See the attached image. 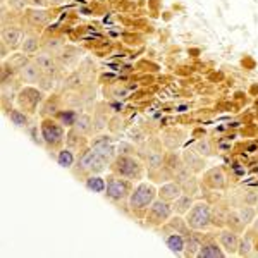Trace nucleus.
Segmentation results:
<instances>
[{"mask_svg": "<svg viewBox=\"0 0 258 258\" xmlns=\"http://www.w3.org/2000/svg\"><path fill=\"white\" fill-rule=\"evenodd\" d=\"M157 198H159V188L148 181H140V182H136V186L133 188L131 195H129L127 207L136 217L143 219L148 207L152 205Z\"/></svg>", "mask_w": 258, "mask_h": 258, "instance_id": "nucleus-1", "label": "nucleus"}, {"mask_svg": "<svg viewBox=\"0 0 258 258\" xmlns=\"http://www.w3.org/2000/svg\"><path fill=\"white\" fill-rule=\"evenodd\" d=\"M109 170L133 182L143 181L145 174H147V167H145L143 160L136 155H117L112 160Z\"/></svg>", "mask_w": 258, "mask_h": 258, "instance_id": "nucleus-2", "label": "nucleus"}, {"mask_svg": "<svg viewBox=\"0 0 258 258\" xmlns=\"http://www.w3.org/2000/svg\"><path fill=\"white\" fill-rule=\"evenodd\" d=\"M110 167V164L103 159L102 155H98L91 147H86L83 152H80V157L76 159V169L74 174L76 176H85V179L88 176H97V174H103L107 169Z\"/></svg>", "mask_w": 258, "mask_h": 258, "instance_id": "nucleus-3", "label": "nucleus"}, {"mask_svg": "<svg viewBox=\"0 0 258 258\" xmlns=\"http://www.w3.org/2000/svg\"><path fill=\"white\" fill-rule=\"evenodd\" d=\"M41 143L48 150H60L66 145V131L64 126L53 117H43L40 124Z\"/></svg>", "mask_w": 258, "mask_h": 258, "instance_id": "nucleus-4", "label": "nucleus"}, {"mask_svg": "<svg viewBox=\"0 0 258 258\" xmlns=\"http://www.w3.org/2000/svg\"><path fill=\"white\" fill-rule=\"evenodd\" d=\"M45 91H41L36 85H24L21 86V90L18 91V97H16V107L23 109L24 112H28L30 115H35L40 110L41 103L45 102Z\"/></svg>", "mask_w": 258, "mask_h": 258, "instance_id": "nucleus-5", "label": "nucleus"}, {"mask_svg": "<svg viewBox=\"0 0 258 258\" xmlns=\"http://www.w3.org/2000/svg\"><path fill=\"white\" fill-rule=\"evenodd\" d=\"M186 224L191 231H209L214 224V215L209 203L205 202H195L193 207L184 215Z\"/></svg>", "mask_w": 258, "mask_h": 258, "instance_id": "nucleus-6", "label": "nucleus"}, {"mask_svg": "<svg viewBox=\"0 0 258 258\" xmlns=\"http://www.w3.org/2000/svg\"><path fill=\"white\" fill-rule=\"evenodd\" d=\"M107 184H105V197L114 203L127 202L129 195H131L133 188H135V182L129 181L126 177H120L117 174L110 172L107 176Z\"/></svg>", "mask_w": 258, "mask_h": 258, "instance_id": "nucleus-7", "label": "nucleus"}, {"mask_svg": "<svg viewBox=\"0 0 258 258\" xmlns=\"http://www.w3.org/2000/svg\"><path fill=\"white\" fill-rule=\"evenodd\" d=\"M172 215H174L172 203L165 202V200H162V198H157L155 202L148 207L143 220L148 227H164L165 222H167Z\"/></svg>", "mask_w": 258, "mask_h": 258, "instance_id": "nucleus-8", "label": "nucleus"}, {"mask_svg": "<svg viewBox=\"0 0 258 258\" xmlns=\"http://www.w3.org/2000/svg\"><path fill=\"white\" fill-rule=\"evenodd\" d=\"M115 138L112 135H103V133H98L93 138L90 140V147L102 155L109 164H112V160L117 157V152H115Z\"/></svg>", "mask_w": 258, "mask_h": 258, "instance_id": "nucleus-9", "label": "nucleus"}, {"mask_svg": "<svg viewBox=\"0 0 258 258\" xmlns=\"http://www.w3.org/2000/svg\"><path fill=\"white\" fill-rule=\"evenodd\" d=\"M202 184L205 186L207 189H212V191H222V189H226V186H227V176H226V172H224V169L219 167V165L207 169L205 172H203Z\"/></svg>", "mask_w": 258, "mask_h": 258, "instance_id": "nucleus-10", "label": "nucleus"}, {"mask_svg": "<svg viewBox=\"0 0 258 258\" xmlns=\"http://www.w3.org/2000/svg\"><path fill=\"white\" fill-rule=\"evenodd\" d=\"M57 60H59L62 69H74L78 64H81L83 50L73 43H66L64 48L57 53Z\"/></svg>", "mask_w": 258, "mask_h": 258, "instance_id": "nucleus-11", "label": "nucleus"}, {"mask_svg": "<svg viewBox=\"0 0 258 258\" xmlns=\"http://www.w3.org/2000/svg\"><path fill=\"white\" fill-rule=\"evenodd\" d=\"M33 60L38 64V68L41 69V73L47 74V76L57 78V76H59V73L62 71L59 60H57V57L55 55H50V53L38 52L36 55H33Z\"/></svg>", "mask_w": 258, "mask_h": 258, "instance_id": "nucleus-12", "label": "nucleus"}, {"mask_svg": "<svg viewBox=\"0 0 258 258\" xmlns=\"http://www.w3.org/2000/svg\"><path fill=\"white\" fill-rule=\"evenodd\" d=\"M2 41L6 47L11 48V52H16V50L21 48V43H23V38H24V33L21 30L19 26H12V24H6L2 28Z\"/></svg>", "mask_w": 258, "mask_h": 258, "instance_id": "nucleus-13", "label": "nucleus"}, {"mask_svg": "<svg viewBox=\"0 0 258 258\" xmlns=\"http://www.w3.org/2000/svg\"><path fill=\"white\" fill-rule=\"evenodd\" d=\"M219 244L222 246V249L226 251L227 256H232V255H238V248H239V236L236 231L232 229H222L219 232Z\"/></svg>", "mask_w": 258, "mask_h": 258, "instance_id": "nucleus-14", "label": "nucleus"}, {"mask_svg": "<svg viewBox=\"0 0 258 258\" xmlns=\"http://www.w3.org/2000/svg\"><path fill=\"white\" fill-rule=\"evenodd\" d=\"M140 159L143 160L148 172H153V170H159L160 167H164L165 152H162L160 148H152L148 152H140Z\"/></svg>", "mask_w": 258, "mask_h": 258, "instance_id": "nucleus-15", "label": "nucleus"}, {"mask_svg": "<svg viewBox=\"0 0 258 258\" xmlns=\"http://www.w3.org/2000/svg\"><path fill=\"white\" fill-rule=\"evenodd\" d=\"M182 157V162H184V165L188 167L193 174H202L205 172L207 169V159L203 155H200L197 150H186V152L181 153Z\"/></svg>", "mask_w": 258, "mask_h": 258, "instance_id": "nucleus-16", "label": "nucleus"}, {"mask_svg": "<svg viewBox=\"0 0 258 258\" xmlns=\"http://www.w3.org/2000/svg\"><path fill=\"white\" fill-rule=\"evenodd\" d=\"M110 112H109V107L105 103H97L95 105V110H93V135H98V133H103L107 127H109V122H110Z\"/></svg>", "mask_w": 258, "mask_h": 258, "instance_id": "nucleus-17", "label": "nucleus"}, {"mask_svg": "<svg viewBox=\"0 0 258 258\" xmlns=\"http://www.w3.org/2000/svg\"><path fill=\"white\" fill-rule=\"evenodd\" d=\"M86 147H90L88 136L81 135L74 127H69L68 133H66V148L73 150V152H83Z\"/></svg>", "mask_w": 258, "mask_h": 258, "instance_id": "nucleus-18", "label": "nucleus"}, {"mask_svg": "<svg viewBox=\"0 0 258 258\" xmlns=\"http://www.w3.org/2000/svg\"><path fill=\"white\" fill-rule=\"evenodd\" d=\"M24 16H26V23L33 28H43L50 21L48 11L43 9V7H30V9L24 11Z\"/></svg>", "mask_w": 258, "mask_h": 258, "instance_id": "nucleus-19", "label": "nucleus"}, {"mask_svg": "<svg viewBox=\"0 0 258 258\" xmlns=\"http://www.w3.org/2000/svg\"><path fill=\"white\" fill-rule=\"evenodd\" d=\"M41 78H43V73H41L38 64H36L33 59L19 71V81L26 83V85H38V81Z\"/></svg>", "mask_w": 258, "mask_h": 258, "instance_id": "nucleus-20", "label": "nucleus"}, {"mask_svg": "<svg viewBox=\"0 0 258 258\" xmlns=\"http://www.w3.org/2000/svg\"><path fill=\"white\" fill-rule=\"evenodd\" d=\"M184 193L182 186L177 181H167L162 186H159V198L165 200V202H176V200Z\"/></svg>", "mask_w": 258, "mask_h": 258, "instance_id": "nucleus-21", "label": "nucleus"}, {"mask_svg": "<svg viewBox=\"0 0 258 258\" xmlns=\"http://www.w3.org/2000/svg\"><path fill=\"white\" fill-rule=\"evenodd\" d=\"M85 83H88L86 76L80 69H76V71H73L68 78H64V81H62V85H60V90L62 91H78L85 86Z\"/></svg>", "mask_w": 258, "mask_h": 258, "instance_id": "nucleus-22", "label": "nucleus"}, {"mask_svg": "<svg viewBox=\"0 0 258 258\" xmlns=\"http://www.w3.org/2000/svg\"><path fill=\"white\" fill-rule=\"evenodd\" d=\"M186 138V133L182 129H167L162 133V143L167 150H176L182 145Z\"/></svg>", "mask_w": 258, "mask_h": 258, "instance_id": "nucleus-23", "label": "nucleus"}, {"mask_svg": "<svg viewBox=\"0 0 258 258\" xmlns=\"http://www.w3.org/2000/svg\"><path fill=\"white\" fill-rule=\"evenodd\" d=\"M197 256L198 258H224L227 255L217 241H207V243L202 244V248H200Z\"/></svg>", "mask_w": 258, "mask_h": 258, "instance_id": "nucleus-24", "label": "nucleus"}, {"mask_svg": "<svg viewBox=\"0 0 258 258\" xmlns=\"http://www.w3.org/2000/svg\"><path fill=\"white\" fill-rule=\"evenodd\" d=\"M71 127H74L76 131H80L81 135H85V136H91V135H93V119H91L90 114L81 112V114L76 115L74 124Z\"/></svg>", "mask_w": 258, "mask_h": 258, "instance_id": "nucleus-25", "label": "nucleus"}, {"mask_svg": "<svg viewBox=\"0 0 258 258\" xmlns=\"http://www.w3.org/2000/svg\"><path fill=\"white\" fill-rule=\"evenodd\" d=\"M7 117H9L12 126H16L19 129L30 126V114L24 112L23 109H19V107H12V109L7 112Z\"/></svg>", "mask_w": 258, "mask_h": 258, "instance_id": "nucleus-26", "label": "nucleus"}, {"mask_svg": "<svg viewBox=\"0 0 258 258\" xmlns=\"http://www.w3.org/2000/svg\"><path fill=\"white\" fill-rule=\"evenodd\" d=\"M21 52H24L26 55H36L38 52H41V41L36 35H24L23 38V43H21Z\"/></svg>", "mask_w": 258, "mask_h": 258, "instance_id": "nucleus-27", "label": "nucleus"}, {"mask_svg": "<svg viewBox=\"0 0 258 258\" xmlns=\"http://www.w3.org/2000/svg\"><path fill=\"white\" fill-rule=\"evenodd\" d=\"M165 244L172 253H184V246H186V236L179 234V232H170L169 236H165Z\"/></svg>", "mask_w": 258, "mask_h": 258, "instance_id": "nucleus-28", "label": "nucleus"}, {"mask_svg": "<svg viewBox=\"0 0 258 258\" xmlns=\"http://www.w3.org/2000/svg\"><path fill=\"white\" fill-rule=\"evenodd\" d=\"M195 200H193V195H188V193H182L176 202H172V209H174V214L177 215H186L188 210L193 207Z\"/></svg>", "mask_w": 258, "mask_h": 258, "instance_id": "nucleus-29", "label": "nucleus"}, {"mask_svg": "<svg viewBox=\"0 0 258 258\" xmlns=\"http://www.w3.org/2000/svg\"><path fill=\"white\" fill-rule=\"evenodd\" d=\"M236 215H238V219L241 220V224H243L244 227L251 226V222L256 219V209L253 205H246L244 203L243 207H239L238 210H236Z\"/></svg>", "mask_w": 258, "mask_h": 258, "instance_id": "nucleus-30", "label": "nucleus"}, {"mask_svg": "<svg viewBox=\"0 0 258 258\" xmlns=\"http://www.w3.org/2000/svg\"><path fill=\"white\" fill-rule=\"evenodd\" d=\"M203 241L200 239L198 234H188L186 236V246H184V255L186 256H197L200 248H202Z\"/></svg>", "mask_w": 258, "mask_h": 258, "instance_id": "nucleus-31", "label": "nucleus"}, {"mask_svg": "<svg viewBox=\"0 0 258 258\" xmlns=\"http://www.w3.org/2000/svg\"><path fill=\"white\" fill-rule=\"evenodd\" d=\"M6 60L9 62L12 68H14V69L19 73V71L23 69L24 66H26L31 59H30V55H26L24 52H21V50H16V52H12V53H11V57H7Z\"/></svg>", "mask_w": 258, "mask_h": 258, "instance_id": "nucleus-32", "label": "nucleus"}, {"mask_svg": "<svg viewBox=\"0 0 258 258\" xmlns=\"http://www.w3.org/2000/svg\"><path fill=\"white\" fill-rule=\"evenodd\" d=\"M66 41L62 38H48L41 43V52L50 53V55H57L62 48H64Z\"/></svg>", "mask_w": 258, "mask_h": 258, "instance_id": "nucleus-33", "label": "nucleus"}, {"mask_svg": "<svg viewBox=\"0 0 258 258\" xmlns=\"http://www.w3.org/2000/svg\"><path fill=\"white\" fill-rule=\"evenodd\" d=\"M105 179H103L100 174L97 176H88L85 179V186L93 193H105Z\"/></svg>", "mask_w": 258, "mask_h": 258, "instance_id": "nucleus-34", "label": "nucleus"}, {"mask_svg": "<svg viewBox=\"0 0 258 258\" xmlns=\"http://www.w3.org/2000/svg\"><path fill=\"white\" fill-rule=\"evenodd\" d=\"M57 162H59L60 167L64 169H73L74 162H76V157H74V152L69 148H60L59 155H57Z\"/></svg>", "mask_w": 258, "mask_h": 258, "instance_id": "nucleus-35", "label": "nucleus"}, {"mask_svg": "<svg viewBox=\"0 0 258 258\" xmlns=\"http://www.w3.org/2000/svg\"><path fill=\"white\" fill-rule=\"evenodd\" d=\"M60 112V107H59V102L57 100H50V98H45V102L41 103L40 107V114L43 115V117H53V115H57Z\"/></svg>", "mask_w": 258, "mask_h": 258, "instance_id": "nucleus-36", "label": "nucleus"}, {"mask_svg": "<svg viewBox=\"0 0 258 258\" xmlns=\"http://www.w3.org/2000/svg\"><path fill=\"white\" fill-rule=\"evenodd\" d=\"M253 251H255V244H253L251 236H244L243 239H239V248H238L239 256H251Z\"/></svg>", "mask_w": 258, "mask_h": 258, "instance_id": "nucleus-37", "label": "nucleus"}, {"mask_svg": "<svg viewBox=\"0 0 258 258\" xmlns=\"http://www.w3.org/2000/svg\"><path fill=\"white\" fill-rule=\"evenodd\" d=\"M197 152L200 153V155H203L205 159H210V157H214L215 155V150L214 147H212V143L209 140H200L197 141Z\"/></svg>", "mask_w": 258, "mask_h": 258, "instance_id": "nucleus-38", "label": "nucleus"}, {"mask_svg": "<svg viewBox=\"0 0 258 258\" xmlns=\"http://www.w3.org/2000/svg\"><path fill=\"white\" fill-rule=\"evenodd\" d=\"M38 88L41 91H45V93H50V91H53L55 90V86H57V78H53V76H47V74H43V78L38 81Z\"/></svg>", "mask_w": 258, "mask_h": 258, "instance_id": "nucleus-39", "label": "nucleus"}, {"mask_svg": "<svg viewBox=\"0 0 258 258\" xmlns=\"http://www.w3.org/2000/svg\"><path fill=\"white\" fill-rule=\"evenodd\" d=\"M31 4H33V0H6V6L14 12L30 9Z\"/></svg>", "mask_w": 258, "mask_h": 258, "instance_id": "nucleus-40", "label": "nucleus"}, {"mask_svg": "<svg viewBox=\"0 0 258 258\" xmlns=\"http://www.w3.org/2000/svg\"><path fill=\"white\" fill-rule=\"evenodd\" d=\"M115 152L117 155H136V147L129 141H119L115 145Z\"/></svg>", "mask_w": 258, "mask_h": 258, "instance_id": "nucleus-41", "label": "nucleus"}, {"mask_svg": "<svg viewBox=\"0 0 258 258\" xmlns=\"http://www.w3.org/2000/svg\"><path fill=\"white\" fill-rule=\"evenodd\" d=\"M109 131L112 135H115V133H120L124 129V119L120 117V115H112L110 117V122H109Z\"/></svg>", "mask_w": 258, "mask_h": 258, "instance_id": "nucleus-42", "label": "nucleus"}, {"mask_svg": "<svg viewBox=\"0 0 258 258\" xmlns=\"http://www.w3.org/2000/svg\"><path fill=\"white\" fill-rule=\"evenodd\" d=\"M131 136H133V141H135V145H141V143H145V141H147V135H145L141 129H133Z\"/></svg>", "mask_w": 258, "mask_h": 258, "instance_id": "nucleus-43", "label": "nucleus"}, {"mask_svg": "<svg viewBox=\"0 0 258 258\" xmlns=\"http://www.w3.org/2000/svg\"><path fill=\"white\" fill-rule=\"evenodd\" d=\"M45 6H50V7H57V6H62L66 0H43Z\"/></svg>", "mask_w": 258, "mask_h": 258, "instance_id": "nucleus-44", "label": "nucleus"}, {"mask_svg": "<svg viewBox=\"0 0 258 258\" xmlns=\"http://www.w3.org/2000/svg\"><path fill=\"white\" fill-rule=\"evenodd\" d=\"M251 229H253V231H255V232H258V217L251 222Z\"/></svg>", "mask_w": 258, "mask_h": 258, "instance_id": "nucleus-45", "label": "nucleus"}, {"mask_svg": "<svg viewBox=\"0 0 258 258\" xmlns=\"http://www.w3.org/2000/svg\"><path fill=\"white\" fill-rule=\"evenodd\" d=\"M255 209H256V214H258V202H256V205H255Z\"/></svg>", "mask_w": 258, "mask_h": 258, "instance_id": "nucleus-46", "label": "nucleus"}]
</instances>
